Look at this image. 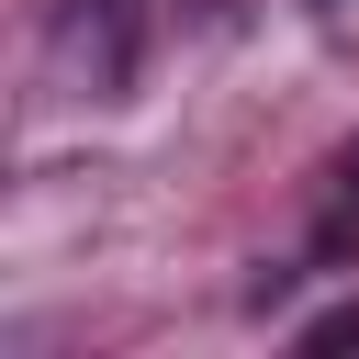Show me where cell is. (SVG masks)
<instances>
[{
	"label": "cell",
	"instance_id": "1",
	"mask_svg": "<svg viewBox=\"0 0 359 359\" xmlns=\"http://www.w3.org/2000/svg\"><path fill=\"white\" fill-rule=\"evenodd\" d=\"M337 180H348V191H337V213H325V236H314V247H325V258H337V247H348V236H359V146H348V157H337Z\"/></svg>",
	"mask_w": 359,
	"mask_h": 359
},
{
	"label": "cell",
	"instance_id": "2",
	"mask_svg": "<svg viewBox=\"0 0 359 359\" xmlns=\"http://www.w3.org/2000/svg\"><path fill=\"white\" fill-rule=\"evenodd\" d=\"M292 348H359V303H325L314 325H292Z\"/></svg>",
	"mask_w": 359,
	"mask_h": 359
}]
</instances>
